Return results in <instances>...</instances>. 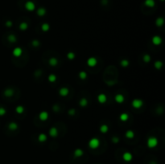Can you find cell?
Masks as SVG:
<instances>
[{"label": "cell", "instance_id": "17", "mask_svg": "<svg viewBox=\"0 0 165 164\" xmlns=\"http://www.w3.org/2000/svg\"><path fill=\"white\" fill-rule=\"evenodd\" d=\"M4 94L6 97H12V96H13V94H14V90L12 88H7V89L5 90Z\"/></svg>", "mask_w": 165, "mask_h": 164}, {"label": "cell", "instance_id": "11", "mask_svg": "<svg viewBox=\"0 0 165 164\" xmlns=\"http://www.w3.org/2000/svg\"><path fill=\"white\" fill-rule=\"evenodd\" d=\"M114 99H115V101L117 103H123L125 100L124 96L123 94H117L115 96V97H114Z\"/></svg>", "mask_w": 165, "mask_h": 164}, {"label": "cell", "instance_id": "34", "mask_svg": "<svg viewBox=\"0 0 165 164\" xmlns=\"http://www.w3.org/2000/svg\"><path fill=\"white\" fill-rule=\"evenodd\" d=\"M120 64H121V65L123 67H127L129 65V61L127 60H123Z\"/></svg>", "mask_w": 165, "mask_h": 164}, {"label": "cell", "instance_id": "42", "mask_svg": "<svg viewBox=\"0 0 165 164\" xmlns=\"http://www.w3.org/2000/svg\"><path fill=\"white\" fill-rule=\"evenodd\" d=\"M162 1H164V0H162Z\"/></svg>", "mask_w": 165, "mask_h": 164}, {"label": "cell", "instance_id": "7", "mask_svg": "<svg viewBox=\"0 0 165 164\" xmlns=\"http://www.w3.org/2000/svg\"><path fill=\"white\" fill-rule=\"evenodd\" d=\"M123 159L125 162H130L133 159V156L130 152H125L123 155Z\"/></svg>", "mask_w": 165, "mask_h": 164}, {"label": "cell", "instance_id": "35", "mask_svg": "<svg viewBox=\"0 0 165 164\" xmlns=\"http://www.w3.org/2000/svg\"><path fill=\"white\" fill-rule=\"evenodd\" d=\"M67 57H68L69 60H73L75 58V54L73 52H69V53L67 54Z\"/></svg>", "mask_w": 165, "mask_h": 164}, {"label": "cell", "instance_id": "21", "mask_svg": "<svg viewBox=\"0 0 165 164\" xmlns=\"http://www.w3.org/2000/svg\"><path fill=\"white\" fill-rule=\"evenodd\" d=\"M38 140H39V142H45V141L47 140L46 134H44V133H40V134L39 135V137H38Z\"/></svg>", "mask_w": 165, "mask_h": 164}, {"label": "cell", "instance_id": "28", "mask_svg": "<svg viewBox=\"0 0 165 164\" xmlns=\"http://www.w3.org/2000/svg\"><path fill=\"white\" fill-rule=\"evenodd\" d=\"M48 80H49L50 82L53 83V82H55L56 80H57V76L54 75V74H50L49 76H48Z\"/></svg>", "mask_w": 165, "mask_h": 164}, {"label": "cell", "instance_id": "10", "mask_svg": "<svg viewBox=\"0 0 165 164\" xmlns=\"http://www.w3.org/2000/svg\"><path fill=\"white\" fill-rule=\"evenodd\" d=\"M23 53V50H22L21 48H15L14 50H13V55H14L15 56H16V57H19V56H20Z\"/></svg>", "mask_w": 165, "mask_h": 164}, {"label": "cell", "instance_id": "9", "mask_svg": "<svg viewBox=\"0 0 165 164\" xmlns=\"http://www.w3.org/2000/svg\"><path fill=\"white\" fill-rule=\"evenodd\" d=\"M106 100H107V97L105 95L104 93H100L97 97V101H98L99 103L101 104H104V103L106 102Z\"/></svg>", "mask_w": 165, "mask_h": 164}, {"label": "cell", "instance_id": "32", "mask_svg": "<svg viewBox=\"0 0 165 164\" xmlns=\"http://www.w3.org/2000/svg\"><path fill=\"white\" fill-rule=\"evenodd\" d=\"M79 77H80V79H81V80H84V79H85L86 77H87V74H86L85 72L82 71L79 73Z\"/></svg>", "mask_w": 165, "mask_h": 164}, {"label": "cell", "instance_id": "4", "mask_svg": "<svg viewBox=\"0 0 165 164\" xmlns=\"http://www.w3.org/2000/svg\"><path fill=\"white\" fill-rule=\"evenodd\" d=\"M25 8H26V10H27L28 11H32L35 9V5L33 2L27 1V3H25Z\"/></svg>", "mask_w": 165, "mask_h": 164}, {"label": "cell", "instance_id": "20", "mask_svg": "<svg viewBox=\"0 0 165 164\" xmlns=\"http://www.w3.org/2000/svg\"><path fill=\"white\" fill-rule=\"evenodd\" d=\"M119 118L122 122H127L129 118V115L127 114H126V113H123V114H122L121 115H120Z\"/></svg>", "mask_w": 165, "mask_h": 164}, {"label": "cell", "instance_id": "36", "mask_svg": "<svg viewBox=\"0 0 165 164\" xmlns=\"http://www.w3.org/2000/svg\"><path fill=\"white\" fill-rule=\"evenodd\" d=\"M31 44L34 47H38V46H40V41L36 40V39H34V40H32V42H31Z\"/></svg>", "mask_w": 165, "mask_h": 164}, {"label": "cell", "instance_id": "5", "mask_svg": "<svg viewBox=\"0 0 165 164\" xmlns=\"http://www.w3.org/2000/svg\"><path fill=\"white\" fill-rule=\"evenodd\" d=\"M152 43L154 45H156V46H158V45H160L161 43H162V39H161L160 36H159V35H155V36L152 37Z\"/></svg>", "mask_w": 165, "mask_h": 164}, {"label": "cell", "instance_id": "37", "mask_svg": "<svg viewBox=\"0 0 165 164\" xmlns=\"http://www.w3.org/2000/svg\"><path fill=\"white\" fill-rule=\"evenodd\" d=\"M6 109L3 107H0V116H3V115L6 114Z\"/></svg>", "mask_w": 165, "mask_h": 164}, {"label": "cell", "instance_id": "41", "mask_svg": "<svg viewBox=\"0 0 165 164\" xmlns=\"http://www.w3.org/2000/svg\"><path fill=\"white\" fill-rule=\"evenodd\" d=\"M53 110H54V111H56V112H57V111L59 110V106H58L57 105H53Z\"/></svg>", "mask_w": 165, "mask_h": 164}, {"label": "cell", "instance_id": "27", "mask_svg": "<svg viewBox=\"0 0 165 164\" xmlns=\"http://www.w3.org/2000/svg\"><path fill=\"white\" fill-rule=\"evenodd\" d=\"M79 105H81V106H82V107L86 106V105H88V101H87V99H86V98H81V99L80 100Z\"/></svg>", "mask_w": 165, "mask_h": 164}, {"label": "cell", "instance_id": "30", "mask_svg": "<svg viewBox=\"0 0 165 164\" xmlns=\"http://www.w3.org/2000/svg\"><path fill=\"white\" fill-rule=\"evenodd\" d=\"M8 40L10 41L11 43H15V42L16 41V37H15V35H13V34L10 35L8 36Z\"/></svg>", "mask_w": 165, "mask_h": 164}, {"label": "cell", "instance_id": "12", "mask_svg": "<svg viewBox=\"0 0 165 164\" xmlns=\"http://www.w3.org/2000/svg\"><path fill=\"white\" fill-rule=\"evenodd\" d=\"M39 118L41 121H46L48 118V114L46 111H42L39 115Z\"/></svg>", "mask_w": 165, "mask_h": 164}, {"label": "cell", "instance_id": "19", "mask_svg": "<svg viewBox=\"0 0 165 164\" xmlns=\"http://www.w3.org/2000/svg\"><path fill=\"white\" fill-rule=\"evenodd\" d=\"M164 20L163 18H161V17H159L156 19V21H155V24H156L157 27H162L163 24H164Z\"/></svg>", "mask_w": 165, "mask_h": 164}, {"label": "cell", "instance_id": "6", "mask_svg": "<svg viewBox=\"0 0 165 164\" xmlns=\"http://www.w3.org/2000/svg\"><path fill=\"white\" fill-rule=\"evenodd\" d=\"M97 64V60L96 58L94 57H90L87 60V65L89 66V67H94L96 66Z\"/></svg>", "mask_w": 165, "mask_h": 164}, {"label": "cell", "instance_id": "2", "mask_svg": "<svg viewBox=\"0 0 165 164\" xmlns=\"http://www.w3.org/2000/svg\"><path fill=\"white\" fill-rule=\"evenodd\" d=\"M147 146L149 148H154L158 145V139L155 137H150L147 139Z\"/></svg>", "mask_w": 165, "mask_h": 164}, {"label": "cell", "instance_id": "22", "mask_svg": "<svg viewBox=\"0 0 165 164\" xmlns=\"http://www.w3.org/2000/svg\"><path fill=\"white\" fill-rule=\"evenodd\" d=\"M8 127L11 130H17V128H18V125L15 123V122H11V123L9 124Z\"/></svg>", "mask_w": 165, "mask_h": 164}, {"label": "cell", "instance_id": "16", "mask_svg": "<svg viewBox=\"0 0 165 164\" xmlns=\"http://www.w3.org/2000/svg\"><path fill=\"white\" fill-rule=\"evenodd\" d=\"M48 63H49V65L51 66H56L58 64V60L57 58L52 57V58H50L49 60H48Z\"/></svg>", "mask_w": 165, "mask_h": 164}, {"label": "cell", "instance_id": "39", "mask_svg": "<svg viewBox=\"0 0 165 164\" xmlns=\"http://www.w3.org/2000/svg\"><path fill=\"white\" fill-rule=\"evenodd\" d=\"M6 26H7V27H11L12 26V22L10 21V20L7 21V22H6Z\"/></svg>", "mask_w": 165, "mask_h": 164}, {"label": "cell", "instance_id": "1", "mask_svg": "<svg viewBox=\"0 0 165 164\" xmlns=\"http://www.w3.org/2000/svg\"><path fill=\"white\" fill-rule=\"evenodd\" d=\"M99 146H100V141H99L98 138H97V137H93V138H91L90 140H89V146L91 149H93V150H94V149L98 148Z\"/></svg>", "mask_w": 165, "mask_h": 164}, {"label": "cell", "instance_id": "33", "mask_svg": "<svg viewBox=\"0 0 165 164\" xmlns=\"http://www.w3.org/2000/svg\"><path fill=\"white\" fill-rule=\"evenodd\" d=\"M150 60H151V56H150L148 54L144 55L143 56V61L145 62V63H148Z\"/></svg>", "mask_w": 165, "mask_h": 164}, {"label": "cell", "instance_id": "24", "mask_svg": "<svg viewBox=\"0 0 165 164\" xmlns=\"http://www.w3.org/2000/svg\"><path fill=\"white\" fill-rule=\"evenodd\" d=\"M27 27H28V25H27V23L25 22H23L19 24V29L21 30V31H25V30L27 29Z\"/></svg>", "mask_w": 165, "mask_h": 164}, {"label": "cell", "instance_id": "8", "mask_svg": "<svg viewBox=\"0 0 165 164\" xmlns=\"http://www.w3.org/2000/svg\"><path fill=\"white\" fill-rule=\"evenodd\" d=\"M69 88L66 87H62L60 88V90H59V94L61 97H66L69 94Z\"/></svg>", "mask_w": 165, "mask_h": 164}, {"label": "cell", "instance_id": "23", "mask_svg": "<svg viewBox=\"0 0 165 164\" xmlns=\"http://www.w3.org/2000/svg\"><path fill=\"white\" fill-rule=\"evenodd\" d=\"M125 136L127 137H128V138H133V137H134V131H132V130H127V132H126Z\"/></svg>", "mask_w": 165, "mask_h": 164}, {"label": "cell", "instance_id": "25", "mask_svg": "<svg viewBox=\"0 0 165 164\" xmlns=\"http://www.w3.org/2000/svg\"><path fill=\"white\" fill-rule=\"evenodd\" d=\"M41 29H42L43 31H45V32H46V31H48V30L50 29L49 24L47 23H43L42 26H41Z\"/></svg>", "mask_w": 165, "mask_h": 164}, {"label": "cell", "instance_id": "38", "mask_svg": "<svg viewBox=\"0 0 165 164\" xmlns=\"http://www.w3.org/2000/svg\"><path fill=\"white\" fill-rule=\"evenodd\" d=\"M68 113H69V114L70 115V116H73V115L75 114V113H76V110H75L74 109H69Z\"/></svg>", "mask_w": 165, "mask_h": 164}, {"label": "cell", "instance_id": "14", "mask_svg": "<svg viewBox=\"0 0 165 164\" xmlns=\"http://www.w3.org/2000/svg\"><path fill=\"white\" fill-rule=\"evenodd\" d=\"M36 13L39 16H44V15L46 14V10H45V8H44V7H40V8L37 10Z\"/></svg>", "mask_w": 165, "mask_h": 164}, {"label": "cell", "instance_id": "3", "mask_svg": "<svg viewBox=\"0 0 165 164\" xmlns=\"http://www.w3.org/2000/svg\"><path fill=\"white\" fill-rule=\"evenodd\" d=\"M131 105H132V106L134 107V108L139 109V108H141V107L142 106V105H143V102H142V100H140V99H134V100H133Z\"/></svg>", "mask_w": 165, "mask_h": 164}, {"label": "cell", "instance_id": "15", "mask_svg": "<svg viewBox=\"0 0 165 164\" xmlns=\"http://www.w3.org/2000/svg\"><path fill=\"white\" fill-rule=\"evenodd\" d=\"M84 152L82 150H81V149H77V150H75L74 151V156L77 158H79V157H81L82 155H83Z\"/></svg>", "mask_w": 165, "mask_h": 164}, {"label": "cell", "instance_id": "26", "mask_svg": "<svg viewBox=\"0 0 165 164\" xmlns=\"http://www.w3.org/2000/svg\"><path fill=\"white\" fill-rule=\"evenodd\" d=\"M109 130V127H108V126L107 125H102L101 126V127H100V131L102 132V133H106Z\"/></svg>", "mask_w": 165, "mask_h": 164}, {"label": "cell", "instance_id": "31", "mask_svg": "<svg viewBox=\"0 0 165 164\" xmlns=\"http://www.w3.org/2000/svg\"><path fill=\"white\" fill-rule=\"evenodd\" d=\"M163 65V63L161 61H155V68L156 69H160L161 67H162Z\"/></svg>", "mask_w": 165, "mask_h": 164}, {"label": "cell", "instance_id": "13", "mask_svg": "<svg viewBox=\"0 0 165 164\" xmlns=\"http://www.w3.org/2000/svg\"><path fill=\"white\" fill-rule=\"evenodd\" d=\"M49 135L51 137H57L58 135V130L56 127H52L51 129L49 130Z\"/></svg>", "mask_w": 165, "mask_h": 164}, {"label": "cell", "instance_id": "29", "mask_svg": "<svg viewBox=\"0 0 165 164\" xmlns=\"http://www.w3.org/2000/svg\"><path fill=\"white\" fill-rule=\"evenodd\" d=\"M15 111L18 113V114H23V111H24V108H23V106H22V105H19V106H17L15 108Z\"/></svg>", "mask_w": 165, "mask_h": 164}, {"label": "cell", "instance_id": "40", "mask_svg": "<svg viewBox=\"0 0 165 164\" xmlns=\"http://www.w3.org/2000/svg\"><path fill=\"white\" fill-rule=\"evenodd\" d=\"M112 141H113V142L114 143H117V142H119V138H118L117 137H112Z\"/></svg>", "mask_w": 165, "mask_h": 164}, {"label": "cell", "instance_id": "18", "mask_svg": "<svg viewBox=\"0 0 165 164\" xmlns=\"http://www.w3.org/2000/svg\"><path fill=\"white\" fill-rule=\"evenodd\" d=\"M144 3H145V5L148 7H155V4L154 0H146Z\"/></svg>", "mask_w": 165, "mask_h": 164}]
</instances>
